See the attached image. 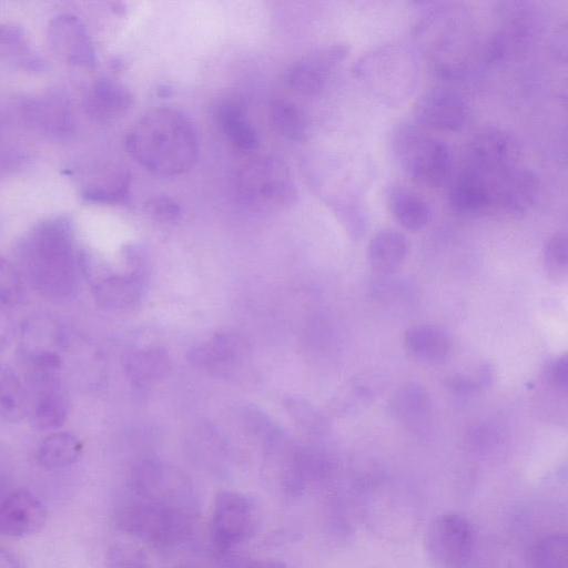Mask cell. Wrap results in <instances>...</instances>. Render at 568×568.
Here are the masks:
<instances>
[{"instance_id": "cell-8", "label": "cell", "mask_w": 568, "mask_h": 568, "mask_svg": "<svg viewBox=\"0 0 568 568\" xmlns=\"http://www.w3.org/2000/svg\"><path fill=\"white\" fill-rule=\"evenodd\" d=\"M132 486L148 503L192 517L196 513V497L189 477L175 466L146 459L132 474Z\"/></svg>"}, {"instance_id": "cell-21", "label": "cell", "mask_w": 568, "mask_h": 568, "mask_svg": "<svg viewBox=\"0 0 568 568\" xmlns=\"http://www.w3.org/2000/svg\"><path fill=\"white\" fill-rule=\"evenodd\" d=\"M31 122L52 136H64L72 132L73 116L70 103L60 93L44 94L27 106Z\"/></svg>"}, {"instance_id": "cell-14", "label": "cell", "mask_w": 568, "mask_h": 568, "mask_svg": "<svg viewBox=\"0 0 568 568\" xmlns=\"http://www.w3.org/2000/svg\"><path fill=\"white\" fill-rule=\"evenodd\" d=\"M348 54L349 47L346 43H333L316 49L290 67L286 72V82L300 94H318L334 70Z\"/></svg>"}, {"instance_id": "cell-16", "label": "cell", "mask_w": 568, "mask_h": 568, "mask_svg": "<svg viewBox=\"0 0 568 568\" xmlns=\"http://www.w3.org/2000/svg\"><path fill=\"white\" fill-rule=\"evenodd\" d=\"M42 501L27 489H14L0 497V535L23 538L40 531L47 521Z\"/></svg>"}, {"instance_id": "cell-17", "label": "cell", "mask_w": 568, "mask_h": 568, "mask_svg": "<svg viewBox=\"0 0 568 568\" xmlns=\"http://www.w3.org/2000/svg\"><path fill=\"white\" fill-rule=\"evenodd\" d=\"M494 211L524 215L537 201L540 182L530 169L517 165L490 182Z\"/></svg>"}, {"instance_id": "cell-19", "label": "cell", "mask_w": 568, "mask_h": 568, "mask_svg": "<svg viewBox=\"0 0 568 568\" xmlns=\"http://www.w3.org/2000/svg\"><path fill=\"white\" fill-rule=\"evenodd\" d=\"M448 205L460 217H478L494 211L490 183L462 169L448 189Z\"/></svg>"}, {"instance_id": "cell-34", "label": "cell", "mask_w": 568, "mask_h": 568, "mask_svg": "<svg viewBox=\"0 0 568 568\" xmlns=\"http://www.w3.org/2000/svg\"><path fill=\"white\" fill-rule=\"evenodd\" d=\"M544 261L548 276L562 281L567 276L568 240L565 231L551 235L544 247Z\"/></svg>"}, {"instance_id": "cell-36", "label": "cell", "mask_w": 568, "mask_h": 568, "mask_svg": "<svg viewBox=\"0 0 568 568\" xmlns=\"http://www.w3.org/2000/svg\"><path fill=\"white\" fill-rule=\"evenodd\" d=\"M106 565L108 568H148V557L138 545L120 541L109 547Z\"/></svg>"}, {"instance_id": "cell-13", "label": "cell", "mask_w": 568, "mask_h": 568, "mask_svg": "<svg viewBox=\"0 0 568 568\" xmlns=\"http://www.w3.org/2000/svg\"><path fill=\"white\" fill-rule=\"evenodd\" d=\"M413 114L416 124L423 129L457 132L466 125L469 108L456 91L432 88L418 97Z\"/></svg>"}, {"instance_id": "cell-35", "label": "cell", "mask_w": 568, "mask_h": 568, "mask_svg": "<svg viewBox=\"0 0 568 568\" xmlns=\"http://www.w3.org/2000/svg\"><path fill=\"white\" fill-rule=\"evenodd\" d=\"M26 295L24 277L18 267L0 255V306H14Z\"/></svg>"}, {"instance_id": "cell-37", "label": "cell", "mask_w": 568, "mask_h": 568, "mask_svg": "<svg viewBox=\"0 0 568 568\" xmlns=\"http://www.w3.org/2000/svg\"><path fill=\"white\" fill-rule=\"evenodd\" d=\"M284 405L291 417L305 430L323 432L324 419L312 405L298 397H288Z\"/></svg>"}, {"instance_id": "cell-32", "label": "cell", "mask_w": 568, "mask_h": 568, "mask_svg": "<svg viewBox=\"0 0 568 568\" xmlns=\"http://www.w3.org/2000/svg\"><path fill=\"white\" fill-rule=\"evenodd\" d=\"M268 119L273 130L291 141H302L308 132V120L304 111L295 103L273 100L268 108Z\"/></svg>"}, {"instance_id": "cell-4", "label": "cell", "mask_w": 568, "mask_h": 568, "mask_svg": "<svg viewBox=\"0 0 568 568\" xmlns=\"http://www.w3.org/2000/svg\"><path fill=\"white\" fill-rule=\"evenodd\" d=\"M353 74L375 99L398 106L418 84L419 63L413 48L389 42L363 54L354 64Z\"/></svg>"}, {"instance_id": "cell-26", "label": "cell", "mask_w": 568, "mask_h": 568, "mask_svg": "<svg viewBox=\"0 0 568 568\" xmlns=\"http://www.w3.org/2000/svg\"><path fill=\"white\" fill-rule=\"evenodd\" d=\"M409 251L407 237L397 230L379 231L369 241L367 261L369 266L382 274L398 270L405 262Z\"/></svg>"}, {"instance_id": "cell-24", "label": "cell", "mask_w": 568, "mask_h": 568, "mask_svg": "<svg viewBox=\"0 0 568 568\" xmlns=\"http://www.w3.org/2000/svg\"><path fill=\"white\" fill-rule=\"evenodd\" d=\"M97 304L118 311L134 305L142 296L143 283L138 274H115L97 281L92 287Z\"/></svg>"}, {"instance_id": "cell-31", "label": "cell", "mask_w": 568, "mask_h": 568, "mask_svg": "<svg viewBox=\"0 0 568 568\" xmlns=\"http://www.w3.org/2000/svg\"><path fill=\"white\" fill-rule=\"evenodd\" d=\"M28 417V396L24 383L17 374L0 365V419L19 423Z\"/></svg>"}, {"instance_id": "cell-11", "label": "cell", "mask_w": 568, "mask_h": 568, "mask_svg": "<svg viewBox=\"0 0 568 568\" xmlns=\"http://www.w3.org/2000/svg\"><path fill=\"white\" fill-rule=\"evenodd\" d=\"M475 534L463 515L445 513L428 525L425 547L429 560L438 568H464L471 559Z\"/></svg>"}, {"instance_id": "cell-12", "label": "cell", "mask_w": 568, "mask_h": 568, "mask_svg": "<svg viewBox=\"0 0 568 568\" xmlns=\"http://www.w3.org/2000/svg\"><path fill=\"white\" fill-rule=\"evenodd\" d=\"M519 155L518 143L511 134L496 126H485L467 142L463 169L490 183L519 165Z\"/></svg>"}, {"instance_id": "cell-40", "label": "cell", "mask_w": 568, "mask_h": 568, "mask_svg": "<svg viewBox=\"0 0 568 568\" xmlns=\"http://www.w3.org/2000/svg\"><path fill=\"white\" fill-rule=\"evenodd\" d=\"M552 54L558 59L566 61L567 55V28L566 24L558 28L550 41Z\"/></svg>"}, {"instance_id": "cell-2", "label": "cell", "mask_w": 568, "mask_h": 568, "mask_svg": "<svg viewBox=\"0 0 568 568\" xmlns=\"http://www.w3.org/2000/svg\"><path fill=\"white\" fill-rule=\"evenodd\" d=\"M125 148L141 166L161 176L187 172L199 154L193 124L172 108L146 112L128 132Z\"/></svg>"}, {"instance_id": "cell-3", "label": "cell", "mask_w": 568, "mask_h": 568, "mask_svg": "<svg viewBox=\"0 0 568 568\" xmlns=\"http://www.w3.org/2000/svg\"><path fill=\"white\" fill-rule=\"evenodd\" d=\"M415 43L440 79H464L479 54V40L469 12L456 3H439L415 28Z\"/></svg>"}, {"instance_id": "cell-27", "label": "cell", "mask_w": 568, "mask_h": 568, "mask_svg": "<svg viewBox=\"0 0 568 568\" xmlns=\"http://www.w3.org/2000/svg\"><path fill=\"white\" fill-rule=\"evenodd\" d=\"M82 442L69 432H54L37 447L38 464L49 470L67 468L78 462L82 454Z\"/></svg>"}, {"instance_id": "cell-22", "label": "cell", "mask_w": 568, "mask_h": 568, "mask_svg": "<svg viewBox=\"0 0 568 568\" xmlns=\"http://www.w3.org/2000/svg\"><path fill=\"white\" fill-rule=\"evenodd\" d=\"M386 205L394 220L410 232L423 230L430 220L428 203L418 193L400 184L387 189Z\"/></svg>"}, {"instance_id": "cell-25", "label": "cell", "mask_w": 568, "mask_h": 568, "mask_svg": "<svg viewBox=\"0 0 568 568\" xmlns=\"http://www.w3.org/2000/svg\"><path fill=\"white\" fill-rule=\"evenodd\" d=\"M404 348L414 359L426 364H438L450 352V341L446 333L433 325H415L404 334Z\"/></svg>"}, {"instance_id": "cell-9", "label": "cell", "mask_w": 568, "mask_h": 568, "mask_svg": "<svg viewBox=\"0 0 568 568\" xmlns=\"http://www.w3.org/2000/svg\"><path fill=\"white\" fill-rule=\"evenodd\" d=\"M191 518L145 500L125 504L115 515L122 531L153 546H169L183 540L190 531Z\"/></svg>"}, {"instance_id": "cell-33", "label": "cell", "mask_w": 568, "mask_h": 568, "mask_svg": "<svg viewBox=\"0 0 568 568\" xmlns=\"http://www.w3.org/2000/svg\"><path fill=\"white\" fill-rule=\"evenodd\" d=\"M568 547L565 534H550L536 542L530 551V568H568Z\"/></svg>"}, {"instance_id": "cell-42", "label": "cell", "mask_w": 568, "mask_h": 568, "mask_svg": "<svg viewBox=\"0 0 568 568\" xmlns=\"http://www.w3.org/2000/svg\"><path fill=\"white\" fill-rule=\"evenodd\" d=\"M245 568H290L284 562L278 560H253L248 559Z\"/></svg>"}, {"instance_id": "cell-20", "label": "cell", "mask_w": 568, "mask_h": 568, "mask_svg": "<svg viewBox=\"0 0 568 568\" xmlns=\"http://www.w3.org/2000/svg\"><path fill=\"white\" fill-rule=\"evenodd\" d=\"M132 104L131 92L123 84L110 78L97 80L85 99L88 113L94 120L103 123L121 119L130 111Z\"/></svg>"}, {"instance_id": "cell-1", "label": "cell", "mask_w": 568, "mask_h": 568, "mask_svg": "<svg viewBox=\"0 0 568 568\" xmlns=\"http://www.w3.org/2000/svg\"><path fill=\"white\" fill-rule=\"evenodd\" d=\"M18 256L22 275L41 296L63 302L78 294L87 262L69 219L52 217L36 225L20 242Z\"/></svg>"}, {"instance_id": "cell-39", "label": "cell", "mask_w": 568, "mask_h": 568, "mask_svg": "<svg viewBox=\"0 0 568 568\" xmlns=\"http://www.w3.org/2000/svg\"><path fill=\"white\" fill-rule=\"evenodd\" d=\"M545 379L547 384L558 392H566L568 384V362L561 356L552 362L546 369Z\"/></svg>"}, {"instance_id": "cell-23", "label": "cell", "mask_w": 568, "mask_h": 568, "mask_svg": "<svg viewBox=\"0 0 568 568\" xmlns=\"http://www.w3.org/2000/svg\"><path fill=\"white\" fill-rule=\"evenodd\" d=\"M214 115L219 128L234 149L242 153H251L257 149L256 131L242 104L233 100H224L216 106Z\"/></svg>"}, {"instance_id": "cell-15", "label": "cell", "mask_w": 568, "mask_h": 568, "mask_svg": "<svg viewBox=\"0 0 568 568\" xmlns=\"http://www.w3.org/2000/svg\"><path fill=\"white\" fill-rule=\"evenodd\" d=\"M48 40L55 55L65 63L84 69L94 67V49L78 17L62 13L52 18L48 27Z\"/></svg>"}, {"instance_id": "cell-5", "label": "cell", "mask_w": 568, "mask_h": 568, "mask_svg": "<svg viewBox=\"0 0 568 568\" xmlns=\"http://www.w3.org/2000/svg\"><path fill=\"white\" fill-rule=\"evenodd\" d=\"M392 151L400 170L416 184L438 187L450 175L449 148L417 124L402 123L394 130Z\"/></svg>"}, {"instance_id": "cell-30", "label": "cell", "mask_w": 568, "mask_h": 568, "mask_svg": "<svg viewBox=\"0 0 568 568\" xmlns=\"http://www.w3.org/2000/svg\"><path fill=\"white\" fill-rule=\"evenodd\" d=\"M130 186V173L120 166H111L98 173L82 190L88 202L113 204L124 200Z\"/></svg>"}, {"instance_id": "cell-7", "label": "cell", "mask_w": 568, "mask_h": 568, "mask_svg": "<svg viewBox=\"0 0 568 568\" xmlns=\"http://www.w3.org/2000/svg\"><path fill=\"white\" fill-rule=\"evenodd\" d=\"M235 189L241 203L254 212L284 209L296 195L287 165L274 155H260L245 162L236 173Z\"/></svg>"}, {"instance_id": "cell-43", "label": "cell", "mask_w": 568, "mask_h": 568, "mask_svg": "<svg viewBox=\"0 0 568 568\" xmlns=\"http://www.w3.org/2000/svg\"><path fill=\"white\" fill-rule=\"evenodd\" d=\"M180 568H196V567H180Z\"/></svg>"}, {"instance_id": "cell-10", "label": "cell", "mask_w": 568, "mask_h": 568, "mask_svg": "<svg viewBox=\"0 0 568 568\" xmlns=\"http://www.w3.org/2000/svg\"><path fill=\"white\" fill-rule=\"evenodd\" d=\"M260 511L256 501L245 494L220 491L214 500L211 537L221 552L248 540L256 531Z\"/></svg>"}, {"instance_id": "cell-38", "label": "cell", "mask_w": 568, "mask_h": 568, "mask_svg": "<svg viewBox=\"0 0 568 568\" xmlns=\"http://www.w3.org/2000/svg\"><path fill=\"white\" fill-rule=\"evenodd\" d=\"M144 207L153 219L161 222H174L181 215L179 203L166 195H158L149 199Z\"/></svg>"}, {"instance_id": "cell-28", "label": "cell", "mask_w": 568, "mask_h": 568, "mask_svg": "<svg viewBox=\"0 0 568 568\" xmlns=\"http://www.w3.org/2000/svg\"><path fill=\"white\" fill-rule=\"evenodd\" d=\"M172 367L165 349L159 347L142 348L131 353L125 359V372L130 381L145 386L163 379Z\"/></svg>"}, {"instance_id": "cell-41", "label": "cell", "mask_w": 568, "mask_h": 568, "mask_svg": "<svg viewBox=\"0 0 568 568\" xmlns=\"http://www.w3.org/2000/svg\"><path fill=\"white\" fill-rule=\"evenodd\" d=\"M0 568H24V566L14 554L0 547Z\"/></svg>"}, {"instance_id": "cell-18", "label": "cell", "mask_w": 568, "mask_h": 568, "mask_svg": "<svg viewBox=\"0 0 568 568\" xmlns=\"http://www.w3.org/2000/svg\"><path fill=\"white\" fill-rule=\"evenodd\" d=\"M248 349V343L242 335L222 332L192 347L187 353V359L197 367L222 374L239 365Z\"/></svg>"}, {"instance_id": "cell-6", "label": "cell", "mask_w": 568, "mask_h": 568, "mask_svg": "<svg viewBox=\"0 0 568 568\" xmlns=\"http://www.w3.org/2000/svg\"><path fill=\"white\" fill-rule=\"evenodd\" d=\"M24 363L31 425L39 430L61 428L70 414V397L61 375V355L37 357Z\"/></svg>"}, {"instance_id": "cell-29", "label": "cell", "mask_w": 568, "mask_h": 568, "mask_svg": "<svg viewBox=\"0 0 568 568\" xmlns=\"http://www.w3.org/2000/svg\"><path fill=\"white\" fill-rule=\"evenodd\" d=\"M63 333L50 318L37 317L24 325L20 351L22 358L38 355L60 354Z\"/></svg>"}]
</instances>
